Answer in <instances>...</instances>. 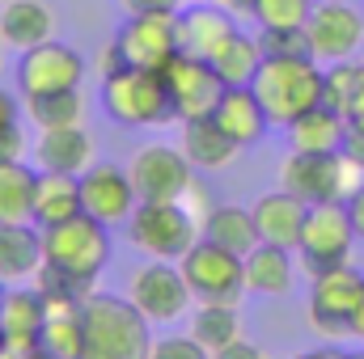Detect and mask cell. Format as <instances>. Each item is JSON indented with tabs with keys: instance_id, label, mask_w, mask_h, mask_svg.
<instances>
[{
	"instance_id": "46",
	"label": "cell",
	"mask_w": 364,
	"mask_h": 359,
	"mask_svg": "<svg viewBox=\"0 0 364 359\" xmlns=\"http://www.w3.org/2000/svg\"><path fill=\"white\" fill-rule=\"evenodd\" d=\"M292 359H348V351H339V347H318V351H305V355H292Z\"/></svg>"
},
{
	"instance_id": "45",
	"label": "cell",
	"mask_w": 364,
	"mask_h": 359,
	"mask_svg": "<svg viewBox=\"0 0 364 359\" xmlns=\"http://www.w3.org/2000/svg\"><path fill=\"white\" fill-rule=\"evenodd\" d=\"M220 9H229L233 17H255V0H216Z\"/></svg>"
},
{
	"instance_id": "2",
	"label": "cell",
	"mask_w": 364,
	"mask_h": 359,
	"mask_svg": "<svg viewBox=\"0 0 364 359\" xmlns=\"http://www.w3.org/2000/svg\"><path fill=\"white\" fill-rule=\"evenodd\" d=\"M250 89L259 93L275 127H288L305 110L322 106V68L318 60H263Z\"/></svg>"
},
{
	"instance_id": "29",
	"label": "cell",
	"mask_w": 364,
	"mask_h": 359,
	"mask_svg": "<svg viewBox=\"0 0 364 359\" xmlns=\"http://www.w3.org/2000/svg\"><path fill=\"white\" fill-rule=\"evenodd\" d=\"M292 153H339L343 148V114L331 106H314L288 123Z\"/></svg>"
},
{
	"instance_id": "1",
	"label": "cell",
	"mask_w": 364,
	"mask_h": 359,
	"mask_svg": "<svg viewBox=\"0 0 364 359\" xmlns=\"http://www.w3.org/2000/svg\"><path fill=\"white\" fill-rule=\"evenodd\" d=\"M85 321V359H149L153 321L132 304V296L90 292L81 300Z\"/></svg>"
},
{
	"instance_id": "53",
	"label": "cell",
	"mask_w": 364,
	"mask_h": 359,
	"mask_svg": "<svg viewBox=\"0 0 364 359\" xmlns=\"http://www.w3.org/2000/svg\"><path fill=\"white\" fill-rule=\"evenodd\" d=\"M0 4H4V0H0Z\"/></svg>"
},
{
	"instance_id": "20",
	"label": "cell",
	"mask_w": 364,
	"mask_h": 359,
	"mask_svg": "<svg viewBox=\"0 0 364 359\" xmlns=\"http://www.w3.org/2000/svg\"><path fill=\"white\" fill-rule=\"evenodd\" d=\"M43 267V228L34 220L0 224V283H30Z\"/></svg>"
},
{
	"instance_id": "26",
	"label": "cell",
	"mask_w": 364,
	"mask_h": 359,
	"mask_svg": "<svg viewBox=\"0 0 364 359\" xmlns=\"http://www.w3.org/2000/svg\"><path fill=\"white\" fill-rule=\"evenodd\" d=\"M246 292H259V296H288L292 292V250L272 245V241H259L246 258Z\"/></svg>"
},
{
	"instance_id": "51",
	"label": "cell",
	"mask_w": 364,
	"mask_h": 359,
	"mask_svg": "<svg viewBox=\"0 0 364 359\" xmlns=\"http://www.w3.org/2000/svg\"><path fill=\"white\" fill-rule=\"evenodd\" d=\"M348 359H364V351H348Z\"/></svg>"
},
{
	"instance_id": "40",
	"label": "cell",
	"mask_w": 364,
	"mask_h": 359,
	"mask_svg": "<svg viewBox=\"0 0 364 359\" xmlns=\"http://www.w3.org/2000/svg\"><path fill=\"white\" fill-rule=\"evenodd\" d=\"M123 13H178L186 0H119Z\"/></svg>"
},
{
	"instance_id": "9",
	"label": "cell",
	"mask_w": 364,
	"mask_h": 359,
	"mask_svg": "<svg viewBox=\"0 0 364 359\" xmlns=\"http://www.w3.org/2000/svg\"><path fill=\"white\" fill-rule=\"evenodd\" d=\"M360 296H364V275L352 263L326 270V275H314V287H309V326L318 334H326V338L352 334V317L360 309Z\"/></svg>"
},
{
	"instance_id": "10",
	"label": "cell",
	"mask_w": 364,
	"mask_h": 359,
	"mask_svg": "<svg viewBox=\"0 0 364 359\" xmlns=\"http://www.w3.org/2000/svg\"><path fill=\"white\" fill-rule=\"evenodd\" d=\"M85 81V55L68 43H38L30 51H21L17 60V89L21 97H38V93H60V89H81Z\"/></svg>"
},
{
	"instance_id": "22",
	"label": "cell",
	"mask_w": 364,
	"mask_h": 359,
	"mask_svg": "<svg viewBox=\"0 0 364 359\" xmlns=\"http://www.w3.org/2000/svg\"><path fill=\"white\" fill-rule=\"evenodd\" d=\"M233 30H237V21H233L229 9H220V4H191L186 13H178V51L208 60Z\"/></svg>"
},
{
	"instance_id": "11",
	"label": "cell",
	"mask_w": 364,
	"mask_h": 359,
	"mask_svg": "<svg viewBox=\"0 0 364 359\" xmlns=\"http://www.w3.org/2000/svg\"><path fill=\"white\" fill-rule=\"evenodd\" d=\"M132 186L140 199L149 203H178L186 199L191 182H195V165L182 157V148L170 144H144L136 157H132Z\"/></svg>"
},
{
	"instance_id": "37",
	"label": "cell",
	"mask_w": 364,
	"mask_h": 359,
	"mask_svg": "<svg viewBox=\"0 0 364 359\" xmlns=\"http://www.w3.org/2000/svg\"><path fill=\"white\" fill-rule=\"evenodd\" d=\"M352 165L364 170V93L356 97V106L343 114V148H339Z\"/></svg>"
},
{
	"instance_id": "49",
	"label": "cell",
	"mask_w": 364,
	"mask_h": 359,
	"mask_svg": "<svg viewBox=\"0 0 364 359\" xmlns=\"http://www.w3.org/2000/svg\"><path fill=\"white\" fill-rule=\"evenodd\" d=\"M4 51H9V43H4V38H0V68H4Z\"/></svg>"
},
{
	"instance_id": "19",
	"label": "cell",
	"mask_w": 364,
	"mask_h": 359,
	"mask_svg": "<svg viewBox=\"0 0 364 359\" xmlns=\"http://www.w3.org/2000/svg\"><path fill=\"white\" fill-rule=\"evenodd\" d=\"M212 118L233 136L237 148L259 144V140L267 136V127H272V118H267L259 93L250 89V85H225L220 101H216V110H212Z\"/></svg>"
},
{
	"instance_id": "24",
	"label": "cell",
	"mask_w": 364,
	"mask_h": 359,
	"mask_svg": "<svg viewBox=\"0 0 364 359\" xmlns=\"http://www.w3.org/2000/svg\"><path fill=\"white\" fill-rule=\"evenodd\" d=\"M250 211H255V224H259V237H263V241L284 245V250H296L301 224H305V211H309L296 194H288V190L279 186L272 194H263Z\"/></svg>"
},
{
	"instance_id": "16",
	"label": "cell",
	"mask_w": 364,
	"mask_h": 359,
	"mask_svg": "<svg viewBox=\"0 0 364 359\" xmlns=\"http://www.w3.org/2000/svg\"><path fill=\"white\" fill-rule=\"evenodd\" d=\"M140 203L132 174L110 165V161H93L90 170L81 174V211L102 220V224H127L132 207Z\"/></svg>"
},
{
	"instance_id": "43",
	"label": "cell",
	"mask_w": 364,
	"mask_h": 359,
	"mask_svg": "<svg viewBox=\"0 0 364 359\" xmlns=\"http://www.w3.org/2000/svg\"><path fill=\"white\" fill-rule=\"evenodd\" d=\"M212 359H267V355H263V351H259L255 343H246V338H237V343H229L225 351H216Z\"/></svg>"
},
{
	"instance_id": "44",
	"label": "cell",
	"mask_w": 364,
	"mask_h": 359,
	"mask_svg": "<svg viewBox=\"0 0 364 359\" xmlns=\"http://www.w3.org/2000/svg\"><path fill=\"white\" fill-rule=\"evenodd\" d=\"M123 68H127V55L119 51V43H110V47L102 51V81L114 77V72H123Z\"/></svg>"
},
{
	"instance_id": "23",
	"label": "cell",
	"mask_w": 364,
	"mask_h": 359,
	"mask_svg": "<svg viewBox=\"0 0 364 359\" xmlns=\"http://www.w3.org/2000/svg\"><path fill=\"white\" fill-rule=\"evenodd\" d=\"M182 157L195 165V170H225L242 148L233 144V136L212 118V114H203V118H186L182 123Z\"/></svg>"
},
{
	"instance_id": "6",
	"label": "cell",
	"mask_w": 364,
	"mask_h": 359,
	"mask_svg": "<svg viewBox=\"0 0 364 359\" xmlns=\"http://www.w3.org/2000/svg\"><path fill=\"white\" fill-rule=\"evenodd\" d=\"M127 237H132V245L140 254L174 263L199 241V224H195V211L182 199L178 203H149V199H140L132 207V216H127Z\"/></svg>"
},
{
	"instance_id": "38",
	"label": "cell",
	"mask_w": 364,
	"mask_h": 359,
	"mask_svg": "<svg viewBox=\"0 0 364 359\" xmlns=\"http://www.w3.org/2000/svg\"><path fill=\"white\" fill-rule=\"evenodd\" d=\"M149 359H212L208 347H199L191 334H170V338H157Z\"/></svg>"
},
{
	"instance_id": "7",
	"label": "cell",
	"mask_w": 364,
	"mask_h": 359,
	"mask_svg": "<svg viewBox=\"0 0 364 359\" xmlns=\"http://www.w3.org/2000/svg\"><path fill=\"white\" fill-rule=\"evenodd\" d=\"M360 165H352L343 153H292L279 165V186L296 194L305 207L314 203H339L360 186Z\"/></svg>"
},
{
	"instance_id": "27",
	"label": "cell",
	"mask_w": 364,
	"mask_h": 359,
	"mask_svg": "<svg viewBox=\"0 0 364 359\" xmlns=\"http://www.w3.org/2000/svg\"><path fill=\"white\" fill-rule=\"evenodd\" d=\"M199 228H203L208 241H216V245H225V250H233V254H242V258L263 241V237H259V224H255V211H250V207H237V203L212 207Z\"/></svg>"
},
{
	"instance_id": "52",
	"label": "cell",
	"mask_w": 364,
	"mask_h": 359,
	"mask_svg": "<svg viewBox=\"0 0 364 359\" xmlns=\"http://www.w3.org/2000/svg\"><path fill=\"white\" fill-rule=\"evenodd\" d=\"M191 4H216V0H191Z\"/></svg>"
},
{
	"instance_id": "17",
	"label": "cell",
	"mask_w": 364,
	"mask_h": 359,
	"mask_svg": "<svg viewBox=\"0 0 364 359\" xmlns=\"http://www.w3.org/2000/svg\"><path fill=\"white\" fill-rule=\"evenodd\" d=\"M43 317L47 304L34 287H9L0 292V326H4V359H26L38 351V334H43Z\"/></svg>"
},
{
	"instance_id": "18",
	"label": "cell",
	"mask_w": 364,
	"mask_h": 359,
	"mask_svg": "<svg viewBox=\"0 0 364 359\" xmlns=\"http://www.w3.org/2000/svg\"><path fill=\"white\" fill-rule=\"evenodd\" d=\"M93 157H97L93 136L81 123H73V127H47V131H38V140H34V165H38V170L77 174V178H81L93 165Z\"/></svg>"
},
{
	"instance_id": "5",
	"label": "cell",
	"mask_w": 364,
	"mask_h": 359,
	"mask_svg": "<svg viewBox=\"0 0 364 359\" xmlns=\"http://www.w3.org/2000/svg\"><path fill=\"white\" fill-rule=\"evenodd\" d=\"M178 270L191 287L195 304H242L246 296V263L242 254L199 237L186 254L178 258Z\"/></svg>"
},
{
	"instance_id": "21",
	"label": "cell",
	"mask_w": 364,
	"mask_h": 359,
	"mask_svg": "<svg viewBox=\"0 0 364 359\" xmlns=\"http://www.w3.org/2000/svg\"><path fill=\"white\" fill-rule=\"evenodd\" d=\"M55 34V9L47 0H4L0 4V38L13 51H30Z\"/></svg>"
},
{
	"instance_id": "31",
	"label": "cell",
	"mask_w": 364,
	"mask_h": 359,
	"mask_svg": "<svg viewBox=\"0 0 364 359\" xmlns=\"http://www.w3.org/2000/svg\"><path fill=\"white\" fill-rule=\"evenodd\" d=\"M191 338L199 347H208L212 355L225 351L229 343L242 338V313L237 304H199L195 317H191Z\"/></svg>"
},
{
	"instance_id": "34",
	"label": "cell",
	"mask_w": 364,
	"mask_h": 359,
	"mask_svg": "<svg viewBox=\"0 0 364 359\" xmlns=\"http://www.w3.org/2000/svg\"><path fill=\"white\" fill-rule=\"evenodd\" d=\"M364 93V64L352 60H335L331 68H322V106L348 114L356 106V97Z\"/></svg>"
},
{
	"instance_id": "42",
	"label": "cell",
	"mask_w": 364,
	"mask_h": 359,
	"mask_svg": "<svg viewBox=\"0 0 364 359\" xmlns=\"http://www.w3.org/2000/svg\"><path fill=\"white\" fill-rule=\"evenodd\" d=\"M21 123V106H17V97L9 89H0V131H9V127H17Z\"/></svg>"
},
{
	"instance_id": "14",
	"label": "cell",
	"mask_w": 364,
	"mask_h": 359,
	"mask_svg": "<svg viewBox=\"0 0 364 359\" xmlns=\"http://www.w3.org/2000/svg\"><path fill=\"white\" fill-rule=\"evenodd\" d=\"M127 296H132V304L153 326L178 321L182 313H186V304H191V287H186L182 270L174 263H166V258H153V263H144V267L136 270L132 283H127Z\"/></svg>"
},
{
	"instance_id": "25",
	"label": "cell",
	"mask_w": 364,
	"mask_h": 359,
	"mask_svg": "<svg viewBox=\"0 0 364 359\" xmlns=\"http://www.w3.org/2000/svg\"><path fill=\"white\" fill-rule=\"evenodd\" d=\"M73 216H81V178L77 174H55V170H38L30 220L38 228H51V224L73 220Z\"/></svg>"
},
{
	"instance_id": "33",
	"label": "cell",
	"mask_w": 364,
	"mask_h": 359,
	"mask_svg": "<svg viewBox=\"0 0 364 359\" xmlns=\"http://www.w3.org/2000/svg\"><path fill=\"white\" fill-rule=\"evenodd\" d=\"M26 114L38 131L47 127H73L85 118V97L81 89H60V93H38V97H26Z\"/></svg>"
},
{
	"instance_id": "12",
	"label": "cell",
	"mask_w": 364,
	"mask_h": 359,
	"mask_svg": "<svg viewBox=\"0 0 364 359\" xmlns=\"http://www.w3.org/2000/svg\"><path fill=\"white\" fill-rule=\"evenodd\" d=\"M166 89H170V106H174V118L186 123V118H203L216 110L220 93H225V81L216 77V68L203 60V55H186L178 51L166 68Z\"/></svg>"
},
{
	"instance_id": "13",
	"label": "cell",
	"mask_w": 364,
	"mask_h": 359,
	"mask_svg": "<svg viewBox=\"0 0 364 359\" xmlns=\"http://www.w3.org/2000/svg\"><path fill=\"white\" fill-rule=\"evenodd\" d=\"M132 68H166L178 55V13H127L114 34Z\"/></svg>"
},
{
	"instance_id": "48",
	"label": "cell",
	"mask_w": 364,
	"mask_h": 359,
	"mask_svg": "<svg viewBox=\"0 0 364 359\" xmlns=\"http://www.w3.org/2000/svg\"><path fill=\"white\" fill-rule=\"evenodd\" d=\"M26 359H55V355H47V351L38 347V351H30V355H26Z\"/></svg>"
},
{
	"instance_id": "39",
	"label": "cell",
	"mask_w": 364,
	"mask_h": 359,
	"mask_svg": "<svg viewBox=\"0 0 364 359\" xmlns=\"http://www.w3.org/2000/svg\"><path fill=\"white\" fill-rule=\"evenodd\" d=\"M21 157H26V136H21V123H17V127L0 131V165L4 161H21Z\"/></svg>"
},
{
	"instance_id": "15",
	"label": "cell",
	"mask_w": 364,
	"mask_h": 359,
	"mask_svg": "<svg viewBox=\"0 0 364 359\" xmlns=\"http://www.w3.org/2000/svg\"><path fill=\"white\" fill-rule=\"evenodd\" d=\"M305 34H309V47H314V60H352L364 43V17L360 9L343 4V0H322L314 4L309 21H305Z\"/></svg>"
},
{
	"instance_id": "50",
	"label": "cell",
	"mask_w": 364,
	"mask_h": 359,
	"mask_svg": "<svg viewBox=\"0 0 364 359\" xmlns=\"http://www.w3.org/2000/svg\"><path fill=\"white\" fill-rule=\"evenodd\" d=\"M0 359H4V326H0Z\"/></svg>"
},
{
	"instance_id": "32",
	"label": "cell",
	"mask_w": 364,
	"mask_h": 359,
	"mask_svg": "<svg viewBox=\"0 0 364 359\" xmlns=\"http://www.w3.org/2000/svg\"><path fill=\"white\" fill-rule=\"evenodd\" d=\"M34 182H38V170H30L26 161H4L0 165V224L30 220V211H34Z\"/></svg>"
},
{
	"instance_id": "28",
	"label": "cell",
	"mask_w": 364,
	"mask_h": 359,
	"mask_svg": "<svg viewBox=\"0 0 364 359\" xmlns=\"http://www.w3.org/2000/svg\"><path fill=\"white\" fill-rule=\"evenodd\" d=\"M47 304V300H43ZM38 347L55 359H85V321L81 304H47Z\"/></svg>"
},
{
	"instance_id": "8",
	"label": "cell",
	"mask_w": 364,
	"mask_h": 359,
	"mask_svg": "<svg viewBox=\"0 0 364 359\" xmlns=\"http://www.w3.org/2000/svg\"><path fill=\"white\" fill-rule=\"evenodd\" d=\"M352 241H356V228H352V216H348V203H314L305 211V224H301V267L305 275H326L335 267H348L352 258Z\"/></svg>"
},
{
	"instance_id": "30",
	"label": "cell",
	"mask_w": 364,
	"mask_h": 359,
	"mask_svg": "<svg viewBox=\"0 0 364 359\" xmlns=\"http://www.w3.org/2000/svg\"><path fill=\"white\" fill-rule=\"evenodd\" d=\"M208 64L216 68V77H220L225 85H250V81H255V72L263 68L259 38H250V34L233 30V34H229L212 55H208Z\"/></svg>"
},
{
	"instance_id": "36",
	"label": "cell",
	"mask_w": 364,
	"mask_h": 359,
	"mask_svg": "<svg viewBox=\"0 0 364 359\" xmlns=\"http://www.w3.org/2000/svg\"><path fill=\"white\" fill-rule=\"evenodd\" d=\"M314 13V0H255L259 26H305Z\"/></svg>"
},
{
	"instance_id": "47",
	"label": "cell",
	"mask_w": 364,
	"mask_h": 359,
	"mask_svg": "<svg viewBox=\"0 0 364 359\" xmlns=\"http://www.w3.org/2000/svg\"><path fill=\"white\" fill-rule=\"evenodd\" d=\"M352 334L364 343V296H360V309H356V317H352Z\"/></svg>"
},
{
	"instance_id": "41",
	"label": "cell",
	"mask_w": 364,
	"mask_h": 359,
	"mask_svg": "<svg viewBox=\"0 0 364 359\" xmlns=\"http://www.w3.org/2000/svg\"><path fill=\"white\" fill-rule=\"evenodd\" d=\"M343 203H348V216H352V228H356V237L364 241V182L352 190V194H348V199H343Z\"/></svg>"
},
{
	"instance_id": "3",
	"label": "cell",
	"mask_w": 364,
	"mask_h": 359,
	"mask_svg": "<svg viewBox=\"0 0 364 359\" xmlns=\"http://www.w3.org/2000/svg\"><path fill=\"white\" fill-rule=\"evenodd\" d=\"M102 106L119 127H166L174 118L166 77L157 68H123L102 81Z\"/></svg>"
},
{
	"instance_id": "4",
	"label": "cell",
	"mask_w": 364,
	"mask_h": 359,
	"mask_svg": "<svg viewBox=\"0 0 364 359\" xmlns=\"http://www.w3.org/2000/svg\"><path fill=\"white\" fill-rule=\"evenodd\" d=\"M43 263L73 275V279H81V283H93L102 275V267L110 263V233H106V224L81 211V216H73L64 224L43 228Z\"/></svg>"
},
{
	"instance_id": "35",
	"label": "cell",
	"mask_w": 364,
	"mask_h": 359,
	"mask_svg": "<svg viewBox=\"0 0 364 359\" xmlns=\"http://www.w3.org/2000/svg\"><path fill=\"white\" fill-rule=\"evenodd\" d=\"M259 51H263V60H314L305 26H263Z\"/></svg>"
}]
</instances>
